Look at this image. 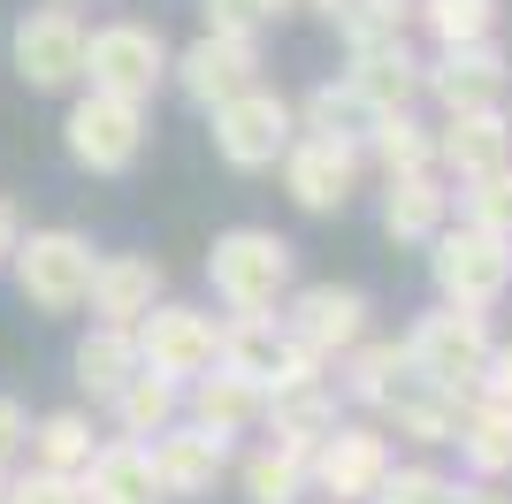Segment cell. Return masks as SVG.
Masks as SVG:
<instances>
[{"mask_svg":"<svg viewBox=\"0 0 512 504\" xmlns=\"http://www.w3.org/2000/svg\"><path fill=\"white\" fill-rule=\"evenodd\" d=\"M406 367L413 382H436V390H459V398H474V375H482V359H490V314L482 306H436V314H421L406 336Z\"/></svg>","mask_w":512,"mask_h":504,"instance_id":"1","label":"cell"},{"mask_svg":"<svg viewBox=\"0 0 512 504\" xmlns=\"http://www.w3.org/2000/svg\"><path fill=\"white\" fill-rule=\"evenodd\" d=\"M291 268H299V252H291V237H276V230H222L214 252H207V283H214V298H222L230 314L283 306Z\"/></svg>","mask_w":512,"mask_h":504,"instance_id":"2","label":"cell"},{"mask_svg":"<svg viewBox=\"0 0 512 504\" xmlns=\"http://www.w3.org/2000/svg\"><path fill=\"white\" fill-rule=\"evenodd\" d=\"M428 275H436V298L490 314L497 298L512 291V237L482 230V222H459V230L444 222V230L428 237Z\"/></svg>","mask_w":512,"mask_h":504,"instance_id":"3","label":"cell"},{"mask_svg":"<svg viewBox=\"0 0 512 504\" xmlns=\"http://www.w3.org/2000/svg\"><path fill=\"white\" fill-rule=\"evenodd\" d=\"M283 191L299 214H344L352 191H360V168H367V146L360 138H329V130H291L283 146Z\"/></svg>","mask_w":512,"mask_h":504,"instance_id":"4","label":"cell"},{"mask_svg":"<svg viewBox=\"0 0 512 504\" xmlns=\"http://www.w3.org/2000/svg\"><path fill=\"white\" fill-rule=\"evenodd\" d=\"M207 115H214V153H222L237 176L276 168L283 146H291V130H299L291 100H283V92H268V84H245V92H230V100L207 107Z\"/></svg>","mask_w":512,"mask_h":504,"instance_id":"5","label":"cell"},{"mask_svg":"<svg viewBox=\"0 0 512 504\" xmlns=\"http://www.w3.org/2000/svg\"><path fill=\"white\" fill-rule=\"evenodd\" d=\"M85 84L115 92V100H153L169 84V39L153 23H130V16L85 31Z\"/></svg>","mask_w":512,"mask_h":504,"instance_id":"6","label":"cell"},{"mask_svg":"<svg viewBox=\"0 0 512 504\" xmlns=\"http://www.w3.org/2000/svg\"><path fill=\"white\" fill-rule=\"evenodd\" d=\"M146 100H115V92H85V100L69 107V161L85 168V176H123V168H138V153H146Z\"/></svg>","mask_w":512,"mask_h":504,"instance_id":"7","label":"cell"},{"mask_svg":"<svg viewBox=\"0 0 512 504\" xmlns=\"http://www.w3.org/2000/svg\"><path fill=\"white\" fill-rule=\"evenodd\" d=\"M390 428H375V420H337L329 436L306 451V489H321V497L337 504H367L375 497V482L390 474Z\"/></svg>","mask_w":512,"mask_h":504,"instance_id":"8","label":"cell"},{"mask_svg":"<svg viewBox=\"0 0 512 504\" xmlns=\"http://www.w3.org/2000/svg\"><path fill=\"white\" fill-rule=\"evenodd\" d=\"M8 268H16V291L39 314H77L85 283H92V245L77 230H31V237H16Z\"/></svg>","mask_w":512,"mask_h":504,"instance_id":"9","label":"cell"},{"mask_svg":"<svg viewBox=\"0 0 512 504\" xmlns=\"http://www.w3.org/2000/svg\"><path fill=\"white\" fill-rule=\"evenodd\" d=\"M130 336H138V367L176 375V382L207 375L214 352H222V321L199 314V306H176V298H153L146 314L130 321Z\"/></svg>","mask_w":512,"mask_h":504,"instance_id":"10","label":"cell"},{"mask_svg":"<svg viewBox=\"0 0 512 504\" xmlns=\"http://www.w3.org/2000/svg\"><path fill=\"white\" fill-rule=\"evenodd\" d=\"M237 459V436H222V428H207V420H169L161 436H153V474H161V497L169 504H199L214 497V482L230 474Z\"/></svg>","mask_w":512,"mask_h":504,"instance_id":"11","label":"cell"},{"mask_svg":"<svg viewBox=\"0 0 512 504\" xmlns=\"http://www.w3.org/2000/svg\"><path fill=\"white\" fill-rule=\"evenodd\" d=\"M8 54L31 92H69V84H85V23H77V8H31Z\"/></svg>","mask_w":512,"mask_h":504,"instance_id":"12","label":"cell"},{"mask_svg":"<svg viewBox=\"0 0 512 504\" xmlns=\"http://www.w3.org/2000/svg\"><path fill=\"white\" fill-rule=\"evenodd\" d=\"M367 321H375V306H367V291H352V283H306V291H283V336L306 344V352H321V359L352 352V344L367 336Z\"/></svg>","mask_w":512,"mask_h":504,"instance_id":"13","label":"cell"},{"mask_svg":"<svg viewBox=\"0 0 512 504\" xmlns=\"http://www.w3.org/2000/svg\"><path fill=\"white\" fill-rule=\"evenodd\" d=\"M169 84L184 92V100L207 115V107H222L230 92H245V84H260V39H230V31H199L184 54H169Z\"/></svg>","mask_w":512,"mask_h":504,"instance_id":"14","label":"cell"},{"mask_svg":"<svg viewBox=\"0 0 512 504\" xmlns=\"http://www.w3.org/2000/svg\"><path fill=\"white\" fill-rule=\"evenodd\" d=\"M505 84H512V62H505V46L497 39H459V46H436V62H421V92L436 107H490L505 100Z\"/></svg>","mask_w":512,"mask_h":504,"instance_id":"15","label":"cell"},{"mask_svg":"<svg viewBox=\"0 0 512 504\" xmlns=\"http://www.w3.org/2000/svg\"><path fill=\"white\" fill-rule=\"evenodd\" d=\"M512 161V115L505 107H451L444 130H436V176H451V184H467V176H482V168H505Z\"/></svg>","mask_w":512,"mask_h":504,"instance_id":"16","label":"cell"},{"mask_svg":"<svg viewBox=\"0 0 512 504\" xmlns=\"http://www.w3.org/2000/svg\"><path fill=\"white\" fill-rule=\"evenodd\" d=\"M77 497L85 504H169L161 474H153V443H138V436L92 443V459L77 466Z\"/></svg>","mask_w":512,"mask_h":504,"instance_id":"17","label":"cell"},{"mask_svg":"<svg viewBox=\"0 0 512 504\" xmlns=\"http://www.w3.org/2000/svg\"><path fill=\"white\" fill-rule=\"evenodd\" d=\"M161 291H169V275H161L153 252H100V260H92V283H85V306H92V321L130 329Z\"/></svg>","mask_w":512,"mask_h":504,"instance_id":"18","label":"cell"},{"mask_svg":"<svg viewBox=\"0 0 512 504\" xmlns=\"http://www.w3.org/2000/svg\"><path fill=\"white\" fill-rule=\"evenodd\" d=\"M260 428H268V443H283L291 459H306V451L337 428V390H329V375H321V382L260 390Z\"/></svg>","mask_w":512,"mask_h":504,"instance_id":"19","label":"cell"},{"mask_svg":"<svg viewBox=\"0 0 512 504\" xmlns=\"http://www.w3.org/2000/svg\"><path fill=\"white\" fill-rule=\"evenodd\" d=\"M444 222H451V176H436V168L390 176V191H383V237L390 245H428Z\"/></svg>","mask_w":512,"mask_h":504,"instance_id":"20","label":"cell"},{"mask_svg":"<svg viewBox=\"0 0 512 504\" xmlns=\"http://www.w3.org/2000/svg\"><path fill=\"white\" fill-rule=\"evenodd\" d=\"M329 367H337V390H344L352 405H367V413H383V405L413 382L406 344H398V336H360V344H352V352H337Z\"/></svg>","mask_w":512,"mask_h":504,"instance_id":"21","label":"cell"},{"mask_svg":"<svg viewBox=\"0 0 512 504\" xmlns=\"http://www.w3.org/2000/svg\"><path fill=\"white\" fill-rule=\"evenodd\" d=\"M344 84L360 92V107H367V115L413 107V100H421V54H413L406 39H390V46H367V54H352V62H344Z\"/></svg>","mask_w":512,"mask_h":504,"instance_id":"22","label":"cell"},{"mask_svg":"<svg viewBox=\"0 0 512 504\" xmlns=\"http://www.w3.org/2000/svg\"><path fill=\"white\" fill-rule=\"evenodd\" d=\"M451 443H459V459H467L474 482H505L512 474V405L505 398H467Z\"/></svg>","mask_w":512,"mask_h":504,"instance_id":"23","label":"cell"},{"mask_svg":"<svg viewBox=\"0 0 512 504\" xmlns=\"http://www.w3.org/2000/svg\"><path fill=\"white\" fill-rule=\"evenodd\" d=\"M69 367H77V390H85L92 405H107L130 375H138V336L115 329V321H92V329L77 336V359H69Z\"/></svg>","mask_w":512,"mask_h":504,"instance_id":"24","label":"cell"},{"mask_svg":"<svg viewBox=\"0 0 512 504\" xmlns=\"http://www.w3.org/2000/svg\"><path fill=\"white\" fill-rule=\"evenodd\" d=\"M107 413H115V436H138L153 443L169 420H184V382L176 375H153V367H138V375L107 398Z\"/></svg>","mask_w":512,"mask_h":504,"instance_id":"25","label":"cell"},{"mask_svg":"<svg viewBox=\"0 0 512 504\" xmlns=\"http://www.w3.org/2000/svg\"><path fill=\"white\" fill-rule=\"evenodd\" d=\"M283 344H291V336H283V314H276V306H253V314H230V321H222V352H214V359H222L230 375H245V382L268 390Z\"/></svg>","mask_w":512,"mask_h":504,"instance_id":"26","label":"cell"},{"mask_svg":"<svg viewBox=\"0 0 512 504\" xmlns=\"http://www.w3.org/2000/svg\"><path fill=\"white\" fill-rule=\"evenodd\" d=\"M459 413H467V398H459V390H436V382H406V390L383 405L390 436L421 443V451H436V443L459 436Z\"/></svg>","mask_w":512,"mask_h":504,"instance_id":"27","label":"cell"},{"mask_svg":"<svg viewBox=\"0 0 512 504\" xmlns=\"http://www.w3.org/2000/svg\"><path fill=\"white\" fill-rule=\"evenodd\" d=\"M184 413H192V420H207V428H222V436H245V428L260 420V382L230 375V367L214 359L207 375H192V382H184Z\"/></svg>","mask_w":512,"mask_h":504,"instance_id":"28","label":"cell"},{"mask_svg":"<svg viewBox=\"0 0 512 504\" xmlns=\"http://www.w3.org/2000/svg\"><path fill=\"white\" fill-rule=\"evenodd\" d=\"M367 161L383 168V176H406V168H436V130L413 115V107H390V115H367L360 130Z\"/></svg>","mask_w":512,"mask_h":504,"instance_id":"29","label":"cell"},{"mask_svg":"<svg viewBox=\"0 0 512 504\" xmlns=\"http://www.w3.org/2000/svg\"><path fill=\"white\" fill-rule=\"evenodd\" d=\"M23 451H31V466H54V474H77V466L92 459V413H46L31 420V436H23Z\"/></svg>","mask_w":512,"mask_h":504,"instance_id":"30","label":"cell"},{"mask_svg":"<svg viewBox=\"0 0 512 504\" xmlns=\"http://www.w3.org/2000/svg\"><path fill=\"white\" fill-rule=\"evenodd\" d=\"M237 482H245V504H299L306 497V459H291L283 443H260L237 459Z\"/></svg>","mask_w":512,"mask_h":504,"instance_id":"31","label":"cell"},{"mask_svg":"<svg viewBox=\"0 0 512 504\" xmlns=\"http://www.w3.org/2000/svg\"><path fill=\"white\" fill-rule=\"evenodd\" d=\"M497 0H413V23H421L436 46H459V39H497Z\"/></svg>","mask_w":512,"mask_h":504,"instance_id":"32","label":"cell"},{"mask_svg":"<svg viewBox=\"0 0 512 504\" xmlns=\"http://www.w3.org/2000/svg\"><path fill=\"white\" fill-rule=\"evenodd\" d=\"M451 199H459V222H482V230L512 237V161L482 168V176H467V184H451Z\"/></svg>","mask_w":512,"mask_h":504,"instance_id":"33","label":"cell"},{"mask_svg":"<svg viewBox=\"0 0 512 504\" xmlns=\"http://www.w3.org/2000/svg\"><path fill=\"white\" fill-rule=\"evenodd\" d=\"M291 115H299V130H329V138H360V130H367V107H360V92H352L344 77L337 84H314Z\"/></svg>","mask_w":512,"mask_h":504,"instance_id":"34","label":"cell"},{"mask_svg":"<svg viewBox=\"0 0 512 504\" xmlns=\"http://www.w3.org/2000/svg\"><path fill=\"white\" fill-rule=\"evenodd\" d=\"M459 497V482L451 474H436V466H398L390 459V474L375 482V497L367 504H451Z\"/></svg>","mask_w":512,"mask_h":504,"instance_id":"35","label":"cell"},{"mask_svg":"<svg viewBox=\"0 0 512 504\" xmlns=\"http://www.w3.org/2000/svg\"><path fill=\"white\" fill-rule=\"evenodd\" d=\"M8 504H85V497H77V474L23 466V474H8Z\"/></svg>","mask_w":512,"mask_h":504,"instance_id":"36","label":"cell"},{"mask_svg":"<svg viewBox=\"0 0 512 504\" xmlns=\"http://www.w3.org/2000/svg\"><path fill=\"white\" fill-rule=\"evenodd\" d=\"M199 16H207V31H230V39H260L268 31V0H199Z\"/></svg>","mask_w":512,"mask_h":504,"instance_id":"37","label":"cell"},{"mask_svg":"<svg viewBox=\"0 0 512 504\" xmlns=\"http://www.w3.org/2000/svg\"><path fill=\"white\" fill-rule=\"evenodd\" d=\"M474 398H505L512 405V344H490L482 375H474Z\"/></svg>","mask_w":512,"mask_h":504,"instance_id":"38","label":"cell"},{"mask_svg":"<svg viewBox=\"0 0 512 504\" xmlns=\"http://www.w3.org/2000/svg\"><path fill=\"white\" fill-rule=\"evenodd\" d=\"M23 436H31V413H23V405L8 398V390H0V466H8V459L23 451Z\"/></svg>","mask_w":512,"mask_h":504,"instance_id":"39","label":"cell"},{"mask_svg":"<svg viewBox=\"0 0 512 504\" xmlns=\"http://www.w3.org/2000/svg\"><path fill=\"white\" fill-rule=\"evenodd\" d=\"M16 237H23V222H16V207L0 199V268H8V252H16Z\"/></svg>","mask_w":512,"mask_h":504,"instance_id":"40","label":"cell"},{"mask_svg":"<svg viewBox=\"0 0 512 504\" xmlns=\"http://www.w3.org/2000/svg\"><path fill=\"white\" fill-rule=\"evenodd\" d=\"M451 504H512V497H505V489H497V482H482V489H459V497H451Z\"/></svg>","mask_w":512,"mask_h":504,"instance_id":"41","label":"cell"},{"mask_svg":"<svg viewBox=\"0 0 512 504\" xmlns=\"http://www.w3.org/2000/svg\"><path fill=\"white\" fill-rule=\"evenodd\" d=\"M299 8H321V16H329V23H344V16H352V8H360V0H299Z\"/></svg>","mask_w":512,"mask_h":504,"instance_id":"42","label":"cell"},{"mask_svg":"<svg viewBox=\"0 0 512 504\" xmlns=\"http://www.w3.org/2000/svg\"><path fill=\"white\" fill-rule=\"evenodd\" d=\"M283 8H299V0H268V16H283Z\"/></svg>","mask_w":512,"mask_h":504,"instance_id":"43","label":"cell"},{"mask_svg":"<svg viewBox=\"0 0 512 504\" xmlns=\"http://www.w3.org/2000/svg\"><path fill=\"white\" fill-rule=\"evenodd\" d=\"M0 504H8V466H0Z\"/></svg>","mask_w":512,"mask_h":504,"instance_id":"44","label":"cell"}]
</instances>
